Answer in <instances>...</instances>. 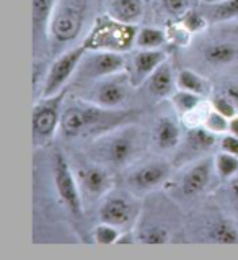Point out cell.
I'll list each match as a JSON object with an SVG mask.
<instances>
[{
	"label": "cell",
	"mask_w": 238,
	"mask_h": 260,
	"mask_svg": "<svg viewBox=\"0 0 238 260\" xmlns=\"http://www.w3.org/2000/svg\"><path fill=\"white\" fill-rule=\"evenodd\" d=\"M228 133H232V135L238 136V115H235L233 118H230V121H228Z\"/></svg>",
	"instance_id": "d590c367"
},
{
	"label": "cell",
	"mask_w": 238,
	"mask_h": 260,
	"mask_svg": "<svg viewBox=\"0 0 238 260\" xmlns=\"http://www.w3.org/2000/svg\"><path fill=\"white\" fill-rule=\"evenodd\" d=\"M167 36L170 38V41H173L176 44H181V46H183V44H188L191 33L183 26V23L180 21L178 25H172V26H170V33Z\"/></svg>",
	"instance_id": "d6a6232c"
},
{
	"label": "cell",
	"mask_w": 238,
	"mask_h": 260,
	"mask_svg": "<svg viewBox=\"0 0 238 260\" xmlns=\"http://www.w3.org/2000/svg\"><path fill=\"white\" fill-rule=\"evenodd\" d=\"M224 93L235 103V107L238 108V85H233V84L232 85H227L224 88Z\"/></svg>",
	"instance_id": "e575fe53"
},
{
	"label": "cell",
	"mask_w": 238,
	"mask_h": 260,
	"mask_svg": "<svg viewBox=\"0 0 238 260\" xmlns=\"http://www.w3.org/2000/svg\"><path fill=\"white\" fill-rule=\"evenodd\" d=\"M85 21V7L77 0H65L56 7L49 25V38L54 43L65 44L73 41L82 31Z\"/></svg>",
	"instance_id": "3957f363"
},
{
	"label": "cell",
	"mask_w": 238,
	"mask_h": 260,
	"mask_svg": "<svg viewBox=\"0 0 238 260\" xmlns=\"http://www.w3.org/2000/svg\"><path fill=\"white\" fill-rule=\"evenodd\" d=\"M137 29L134 25H126L111 18L109 15L95 21L88 38L84 41L88 51H116L121 53L136 43Z\"/></svg>",
	"instance_id": "7a4b0ae2"
},
{
	"label": "cell",
	"mask_w": 238,
	"mask_h": 260,
	"mask_svg": "<svg viewBox=\"0 0 238 260\" xmlns=\"http://www.w3.org/2000/svg\"><path fill=\"white\" fill-rule=\"evenodd\" d=\"M80 188L84 190L92 200H98L105 197L113 187L111 174L101 166H88L80 170L78 174Z\"/></svg>",
	"instance_id": "7c38bea8"
},
{
	"label": "cell",
	"mask_w": 238,
	"mask_h": 260,
	"mask_svg": "<svg viewBox=\"0 0 238 260\" xmlns=\"http://www.w3.org/2000/svg\"><path fill=\"white\" fill-rule=\"evenodd\" d=\"M238 51L233 44L230 43H217L212 44L206 51H204V57L207 62H211L214 66H224L232 62L233 59L236 57Z\"/></svg>",
	"instance_id": "7402d4cb"
},
{
	"label": "cell",
	"mask_w": 238,
	"mask_h": 260,
	"mask_svg": "<svg viewBox=\"0 0 238 260\" xmlns=\"http://www.w3.org/2000/svg\"><path fill=\"white\" fill-rule=\"evenodd\" d=\"M153 139L157 147L162 151L175 149V147L180 144V139H181L180 128H178L175 120H172V118H168V116H162L158 123L155 124Z\"/></svg>",
	"instance_id": "ac0fdd59"
},
{
	"label": "cell",
	"mask_w": 238,
	"mask_h": 260,
	"mask_svg": "<svg viewBox=\"0 0 238 260\" xmlns=\"http://www.w3.org/2000/svg\"><path fill=\"white\" fill-rule=\"evenodd\" d=\"M108 118H111L109 108H101L85 100V105H75L64 110L59 128L65 138H78L82 133L103 124Z\"/></svg>",
	"instance_id": "5b68a950"
},
{
	"label": "cell",
	"mask_w": 238,
	"mask_h": 260,
	"mask_svg": "<svg viewBox=\"0 0 238 260\" xmlns=\"http://www.w3.org/2000/svg\"><path fill=\"white\" fill-rule=\"evenodd\" d=\"M124 66L123 54L116 51H87L75 71V77L80 82H95L111 74L123 72Z\"/></svg>",
	"instance_id": "8992f818"
},
{
	"label": "cell",
	"mask_w": 238,
	"mask_h": 260,
	"mask_svg": "<svg viewBox=\"0 0 238 260\" xmlns=\"http://www.w3.org/2000/svg\"><path fill=\"white\" fill-rule=\"evenodd\" d=\"M170 239V233L163 226H153L148 228L140 234V242L148 244V246H160Z\"/></svg>",
	"instance_id": "4dcf8cb0"
},
{
	"label": "cell",
	"mask_w": 238,
	"mask_h": 260,
	"mask_svg": "<svg viewBox=\"0 0 238 260\" xmlns=\"http://www.w3.org/2000/svg\"><path fill=\"white\" fill-rule=\"evenodd\" d=\"M64 90L59 92L57 95L53 96H46L43 99L41 103L34 107L33 110V135L34 139L39 143L43 141L49 139L51 136L54 135V131L59 124H61V105H62V100H64Z\"/></svg>",
	"instance_id": "9c48e42d"
},
{
	"label": "cell",
	"mask_w": 238,
	"mask_h": 260,
	"mask_svg": "<svg viewBox=\"0 0 238 260\" xmlns=\"http://www.w3.org/2000/svg\"><path fill=\"white\" fill-rule=\"evenodd\" d=\"M167 61V54L160 49H140L132 57V69L129 77L134 87L142 85L155 72L160 64Z\"/></svg>",
	"instance_id": "8fae6325"
},
{
	"label": "cell",
	"mask_w": 238,
	"mask_h": 260,
	"mask_svg": "<svg viewBox=\"0 0 238 260\" xmlns=\"http://www.w3.org/2000/svg\"><path fill=\"white\" fill-rule=\"evenodd\" d=\"M228 118H225L224 115H220L219 111H215L214 108H211V111L207 113L206 120H204V126L214 135H222V133L228 131Z\"/></svg>",
	"instance_id": "f546056e"
},
{
	"label": "cell",
	"mask_w": 238,
	"mask_h": 260,
	"mask_svg": "<svg viewBox=\"0 0 238 260\" xmlns=\"http://www.w3.org/2000/svg\"><path fill=\"white\" fill-rule=\"evenodd\" d=\"M129 87H134L131 82L129 72L111 74L103 79L95 80L93 85L88 88L87 102H92L101 108H119L129 96Z\"/></svg>",
	"instance_id": "277c9868"
},
{
	"label": "cell",
	"mask_w": 238,
	"mask_h": 260,
	"mask_svg": "<svg viewBox=\"0 0 238 260\" xmlns=\"http://www.w3.org/2000/svg\"><path fill=\"white\" fill-rule=\"evenodd\" d=\"M172 103L178 113L184 116L191 113L192 110H196L203 102H201V95H196L188 90H178L172 95Z\"/></svg>",
	"instance_id": "cb8c5ba5"
},
{
	"label": "cell",
	"mask_w": 238,
	"mask_h": 260,
	"mask_svg": "<svg viewBox=\"0 0 238 260\" xmlns=\"http://www.w3.org/2000/svg\"><path fill=\"white\" fill-rule=\"evenodd\" d=\"M180 21L183 23V26L192 35V33H201V31H204L206 26H207V23H209V18H207L206 15L196 12L194 9H191L188 13L184 15L183 18H180Z\"/></svg>",
	"instance_id": "83f0119b"
},
{
	"label": "cell",
	"mask_w": 238,
	"mask_h": 260,
	"mask_svg": "<svg viewBox=\"0 0 238 260\" xmlns=\"http://www.w3.org/2000/svg\"><path fill=\"white\" fill-rule=\"evenodd\" d=\"M136 214H137V206L132 200H129V197L116 195V197H109L103 203L100 210V221L123 229L131 226V222L136 219Z\"/></svg>",
	"instance_id": "30bf717a"
},
{
	"label": "cell",
	"mask_w": 238,
	"mask_h": 260,
	"mask_svg": "<svg viewBox=\"0 0 238 260\" xmlns=\"http://www.w3.org/2000/svg\"><path fill=\"white\" fill-rule=\"evenodd\" d=\"M211 107L215 110V111H219L220 115H224L225 118H233L236 115V107H235V103L228 99V96L224 93V92H220L217 95H214L212 96V102H211Z\"/></svg>",
	"instance_id": "1f68e13d"
},
{
	"label": "cell",
	"mask_w": 238,
	"mask_h": 260,
	"mask_svg": "<svg viewBox=\"0 0 238 260\" xmlns=\"http://www.w3.org/2000/svg\"><path fill=\"white\" fill-rule=\"evenodd\" d=\"M176 87L180 90H188L196 95H207L211 92V84L207 82L204 77H201L199 74L192 72L189 69H183L176 77Z\"/></svg>",
	"instance_id": "d6986e66"
},
{
	"label": "cell",
	"mask_w": 238,
	"mask_h": 260,
	"mask_svg": "<svg viewBox=\"0 0 238 260\" xmlns=\"http://www.w3.org/2000/svg\"><path fill=\"white\" fill-rule=\"evenodd\" d=\"M215 136L217 135L211 133L204 124L192 126V128H189L188 135H186V144H188L191 151L203 152V151L211 149L215 144Z\"/></svg>",
	"instance_id": "ffe728a7"
},
{
	"label": "cell",
	"mask_w": 238,
	"mask_h": 260,
	"mask_svg": "<svg viewBox=\"0 0 238 260\" xmlns=\"http://www.w3.org/2000/svg\"><path fill=\"white\" fill-rule=\"evenodd\" d=\"M214 167L222 178H232L238 174V155L220 152L214 160Z\"/></svg>",
	"instance_id": "484cf974"
},
{
	"label": "cell",
	"mask_w": 238,
	"mask_h": 260,
	"mask_svg": "<svg viewBox=\"0 0 238 260\" xmlns=\"http://www.w3.org/2000/svg\"><path fill=\"white\" fill-rule=\"evenodd\" d=\"M211 12L207 18L212 21H228L238 18V0H222L217 4H209Z\"/></svg>",
	"instance_id": "603a6c76"
},
{
	"label": "cell",
	"mask_w": 238,
	"mask_h": 260,
	"mask_svg": "<svg viewBox=\"0 0 238 260\" xmlns=\"http://www.w3.org/2000/svg\"><path fill=\"white\" fill-rule=\"evenodd\" d=\"M142 139L136 128H124L103 136L95 143L93 154L100 162L113 167H124L137 155Z\"/></svg>",
	"instance_id": "6da1fadb"
},
{
	"label": "cell",
	"mask_w": 238,
	"mask_h": 260,
	"mask_svg": "<svg viewBox=\"0 0 238 260\" xmlns=\"http://www.w3.org/2000/svg\"><path fill=\"white\" fill-rule=\"evenodd\" d=\"M232 191H233L235 198L238 200V175L233 178V182H232Z\"/></svg>",
	"instance_id": "8d00e7d4"
},
{
	"label": "cell",
	"mask_w": 238,
	"mask_h": 260,
	"mask_svg": "<svg viewBox=\"0 0 238 260\" xmlns=\"http://www.w3.org/2000/svg\"><path fill=\"white\" fill-rule=\"evenodd\" d=\"M108 15L121 23L136 26L144 17V0H109Z\"/></svg>",
	"instance_id": "5bb4252c"
},
{
	"label": "cell",
	"mask_w": 238,
	"mask_h": 260,
	"mask_svg": "<svg viewBox=\"0 0 238 260\" xmlns=\"http://www.w3.org/2000/svg\"><path fill=\"white\" fill-rule=\"evenodd\" d=\"M59 0H33V36L38 41L43 35H49V25Z\"/></svg>",
	"instance_id": "2e32d148"
},
{
	"label": "cell",
	"mask_w": 238,
	"mask_h": 260,
	"mask_svg": "<svg viewBox=\"0 0 238 260\" xmlns=\"http://www.w3.org/2000/svg\"><path fill=\"white\" fill-rule=\"evenodd\" d=\"M170 167L165 162H148V164L142 166L132 174L131 180L140 190H150L157 185L163 183V180L168 177Z\"/></svg>",
	"instance_id": "9a60e30c"
},
{
	"label": "cell",
	"mask_w": 238,
	"mask_h": 260,
	"mask_svg": "<svg viewBox=\"0 0 238 260\" xmlns=\"http://www.w3.org/2000/svg\"><path fill=\"white\" fill-rule=\"evenodd\" d=\"M220 146H222V151L224 152H228V154H233V155H238V136L235 135H225L220 141Z\"/></svg>",
	"instance_id": "836d02e7"
},
{
	"label": "cell",
	"mask_w": 238,
	"mask_h": 260,
	"mask_svg": "<svg viewBox=\"0 0 238 260\" xmlns=\"http://www.w3.org/2000/svg\"><path fill=\"white\" fill-rule=\"evenodd\" d=\"M93 237L95 241L101 244V246H111V244L119 242V237H121V231L119 228L108 224V222H101L95 229H93Z\"/></svg>",
	"instance_id": "4316f807"
},
{
	"label": "cell",
	"mask_w": 238,
	"mask_h": 260,
	"mask_svg": "<svg viewBox=\"0 0 238 260\" xmlns=\"http://www.w3.org/2000/svg\"><path fill=\"white\" fill-rule=\"evenodd\" d=\"M53 178L56 185V191L61 198L62 205L69 210L73 216H82V197L80 188L73 178L70 167L67 164L62 152H54L53 157Z\"/></svg>",
	"instance_id": "ba28073f"
},
{
	"label": "cell",
	"mask_w": 238,
	"mask_h": 260,
	"mask_svg": "<svg viewBox=\"0 0 238 260\" xmlns=\"http://www.w3.org/2000/svg\"><path fill=\"white\" fill-rule=\"evenodd\" d=\"M175 77L172 66L167 61L160 64L155 72L148 77V92H150L155 99H167V96L173 95V87H175Z\"/></svg>",
	"instance_id": "e0dca14e"
},
{
	"label": "cell",
	"mask_w": 238,
	"mask_h": 260,
	"mask_svg": "<svg viewBox=\"0 0 238 260\" xmlns=\"http://www.w3.org/2000/svg\"><path fill=\"white\" fill-rule=\"evenodd\" d=\"M207 4H217V2H222V0H204Z\"/></svg>",
	"instance_id": "74e56055"
},
{
	"label": "cell",
	"mask_w": 238,
	"mask_h": 260,
	"mask_svg": "<svg viewBox=\"0 0 238 260\" xmlns=\"http://www.w3.org/2000/svg\"><path fill=\"white\" fill-rule=\"evenodd\" d=\"M168 36L160 28L144 26L137 29L136 35V46L140 49H160L167 43Z\"/></svg>",
	"instance_id": "44dd1931"
},
{
	"label": "cell",
	"mask_w": 238,
	"mask_h": 260,
	"mask_svg": "<svg viewBox=\"0 0 238 260\" xmlns=\"http://www.w3.org/2000/svg\"><path fill=\"white\" fill-rule=\"evenodd\" d=\"M211 160H201L199 164L192 166L188 172L184 174L181 182V191L186 197H196L203 191L211 180Z\"/></svg>",
	"instance_id": "4fadbf2b"
},
{
	"label": "cell",
	"mask_w": 238,
	"mask_h": 260,
	"mask_svg": "<svg viewBox=\"0 0 238 260\" xmlns=\"http://www.w3.org/2000/svg\"><path fill=\"white\" fill-rule=\"evenodd\" d=\"M209 237L217 244H235L238 242V231L232 226V222L219 221L211 226Z\"/></svg>",
	"instance_id": "d4e9b609"
},
{
	"label": "cell",
	"mask_w": 238,
	"mask_h": 260,
	"mask_svg": "<svg viewBox=\"0 0 238 260\" xmlns=\"http://www.w3.org/2000/svg\"><path fill=\"white\" fill-rule=\"evenodd\" d=\"M160 7L173 18H183L192 9V0H158Z\"/></svg>",
	"instance_id": "f1b7e54d"
},
{
	"label": "cell",
	"mask_w": 238,
	"mask_h": 260,
	"mask_svg": "<svg viewBox=\"0 0 238 260\" xmlns=\"http://www.w3.org/2000/svg\"><path fill=\"white\" fill-rule=\"evenodd\" d=\"M87 51H88L87 46L82 43L80 46H75L70 51H65V53H62L56 59L53 66L49 68L46 79H44L43 99L57 95L59 92L64 90V85L69 82V79L72 76H75V71Z\"/></svg>",
	"instance_id": "52a82bcc"
}]
</instances>
